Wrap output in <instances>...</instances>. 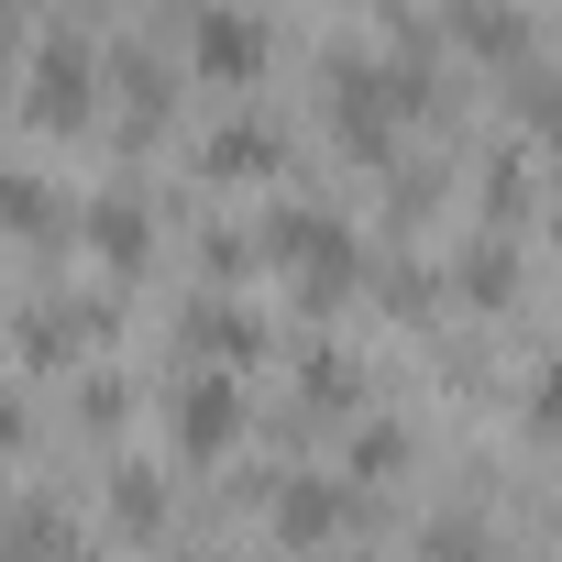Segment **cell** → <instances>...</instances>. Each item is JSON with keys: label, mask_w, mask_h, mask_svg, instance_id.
<instances>
[{"label": "cell", "mask_w": 562, "mask_h": 562, "mask_svg": "<svg viewBox=\"0 0 562 562\" xmlns=\"http://www.w3.org/2000/svg\"><path fill=\"white\" fill-rule=\"evenodd\" d=\"M265 254L288 265L310 299H342L353 276H364V243H353V221H331V210H276V221H265Z\"/></svg>", "instance_id": "6da1fadb"}, {"label": "cell", "mask_w": 562, "mask_h": 562, "mask_svg": "<svg viewBox=\"0 0 562 562\" xmlns=\"http://www.w3.org/2000/svg\"><path fill=\"white\" fill-rule=\"evenodd\" d=\"M265 56H276V34H265L254 12H232V0H199V12H188V67H199V78L254 89V78H265Z\"/></svg>", "instance_id": "7a4b0ae2"}, {"label": "cell", "mask_w": 562, "mask_h": 562, "mask_svg": "<svg viewBox=\"0 0 562 562\" xmlns=\"http://www.w3.org/2000/svg\"><path fill=\"white\" fill-rule=\"evenodd\" d=\"M232 441H243V386L210 364V375L177 386V452H188V463H221Z\"/></svg>", "instance_id": "3957f363"}, {"label": "cell", "mask_w": 562, "mask_h": 562, "mask_svg": "<svg viewBox=\"0 0 562 562\" xmlns=\"http://www.w3.org/2000/svg\"><path fill=\"white\" fill-rule=\"evenodd\" d=\"M353 529V485L342 474H288V485H276V540H342Z\"/></svg>", "instance_id": "277c9868"}, {"label": "cell", "mask_w": 562, "mask_h": 562, "mask_svg": "<svg viewBox=\"0 0 562 562\" xmlns=\"http://www.w3.org/2000/svg\"><path fill=\"white\" fill-rule=\"evenodd\" d=\"M89 111H100V67H89L78 34H56L34 56V122H89Z\"/></svg>", "instance_id": "5b68a950"}, {"label": "cell", "mask_w": 562, "mask_h": 562, "mask_svg": "<svg viewBox=\"0 0 562 562\" xmlns=\"http://www.w3.org/2000/svg\"><path fill=\"white\" fill-rule=\"evenodd\" d=\"M89 243H100L111 276H133V265L155 254V210H144L133 188H111V199H89Z\"/></svg>", "instance_id": "8992f818"}, {"label": "cell", "mask_w": 562, "mask_h": 562, "mask_svg": "<svg viewBox=\"0 0 562 562\" xmlns=\"http://www.w3.org/2000/svg\"><path fill=\"white\" fill-rule=\"evenodd\" d=\"M199 177H210V188H254V177H276V133H265V122H221V133L199 144Z\"/></svg>", "instance_id": "52a82bcc"}, {"label": "cell", "mask_w": 562, "mask_h": 562, "mask_svg": "<svg viewBox=\"0 0 562 562\" xmlns=\"http://www.w3.org/2000/svg\"><path fill=\"white\" fill-rule=\"evenodd\" d=\"M0 562H67V518L45 496H12L0 507Z\"/></svg>", "instance_id": "ba28073f"}, {"label": "cell", "mask_w": 562, "mask_h": 562, "mask_svg": "<svg viewBox=\"0 0 562 562\" xmlns=\"http://www.w3.org/2000/svg\"><path fill=\"white\" fill-rule=\"evenodd\" d=\"M188 342H199L210 364H254V353H265L254 310H232V299H199V310H188Z\"/></svg>", "instance_id": "9c48e42d"}, {"label": "cell", "mask_w": 562, "mask_h": 562, "mask_svg": "<svg viewBox=\"0 0 562 562\" xmlns=\"http://www.w3.org/2000/svg\"><path fill=\"white\" fill-rule=\"evenodd\" d=\"M452 34H463L474 56H496V67H507V56H529V23L507 12V0H452Z\"/></svg>", "instance_id": "30bf717a"}, {"label": "cell", "mask_w": 562, "mask_h": 562, "mask_svg": "<svg viewBox=\"0 0 562 562\" xmlns=\"http://www.w3.org/2000/svg\"><path fill=\"white\" fill-rule=\"evenodd\" d=\"M155 518H166V485H155V474H111V529H122V540H144Z\"/></svg>", "instance_id": "8fae6325"}, {"label": "cell", "mask_w": 562, "mask_h": 562, "mask_svg": "<svg viewBox=\"0 0 562 562\" xmlns=\"http://www.w3.org/2000/svg\"><path fill=\"white\" fill-rule=\"evenodd\" d=\"M518 419H529V441H562V353H551V364H529V386H518Z\"/></svg>", "instance_id": "7c38bea8"}, {"label": "cell", "mask_w": 562, "mask_h": 562, "mask_svg": "<svg viewBox=\"0 0 562 562\" xmlns=\"http://www.w3.org/2000/svg\"><path fill=\"white\" fill-rule=\"evenodd\" d=\"M78 342H89V331H78V310H34V321H23V353H34V364H67Z\"/></svg>", "instance_id": "4fadbf2b"}, {"label": "cell", "mask_w": 562, "mask_h": 562, "mask_svg": "<svg viewBox=\"0 0 562 562\" xmlns=\"http://www.w3.org/2000/svg\"><path fill=\"white\" fill-rule=\"evenodd\" d=\"M507 288H518V254L507 243H474L463 254V299H507Z\"/></svg>", "instance_id": "5bb4252c"}, {"label": "cell", "mask_w": 562, "mask_h": 562, "mask_svg": "<svg viewBox=\"0 0 562 562\" xmlns=\"http://www.w3.org/2000/svg\"><path fill=\"white\" fill-rule=\"evenodd\" d=\"M419 562H485V518H430Z\"/></svg>", "instance_id": "9a60e30c"}, {"label": "cell", "mask_w": 562, "mask_h": 562, "mask_svg": "<svg viewBox=\"0 0 562 562\" xmlns=\"http://www.w3.org/2000/svg\"><path fill=\"white\" fill-rule=\"evenodd\" d=\"M299 386H310L321 408H353V397H364V375H353L342 353H310V375H299Z\"/></svg>", "instance_id": "2e32d148"}, {"label": "cell", "mask_w": 562, "mask_h": 562, "mask_svg": "<svg viewBox=\"0 0 562 562\" xmlns=\"http://www.w3.org/2000/svg\"><path fill=\"white\" fill-rule=\"evenodd\" d=\"M397 452H408V430H364V441H353V474H386Z\"/></svg>", "instance_id": "e0dca14e"}, {"label": "cell", "mask_w": 562, "mask_h": 562, "mask_svg": "<svg viewBox=\"0 0 562 562\" xmlns=\"http://www.w3.org/2000/svg\"><path fill=\"white\" fill-rule=\"evenodd\" d=\"M12 441H23V397H12V386H0V452H12Z\"/></svg>", "instance_id": "ac0fdd59"}, {"label": "cell", "mask_w": 562, "mask_h": 562, "mask_svg": "<svg viewBox=\"0 0 562 562\" xmlns=\"http://www.w3.org/2000/svg\"><path fill=\"white\" fill-rule=\"evenodd\" d=\"M0 89H12V78H0Z\"/></svg>", "instance_id": "d6986e66"}]
</instances>
